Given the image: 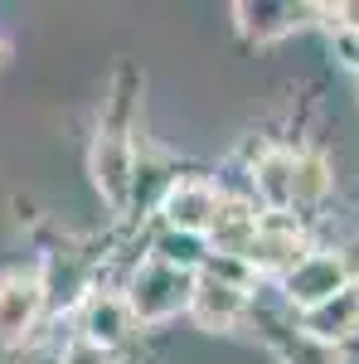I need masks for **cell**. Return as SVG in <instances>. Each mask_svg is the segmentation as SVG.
<instances>
[{
	"label": "cell",
	"instance_id": "11",
	"mask_svg": "<svg viewBox=\"0 0 359 364\" xmlns=\"http://www.w3.org/2000/svg\"><path fill=\"white\" fill-rule=\"evenodd\" d=\"M209 238L219 243L223 252H248V243L257 238V214H252L243 199H219V214L209 224Z\"/></svg>",
	"mask_w": 359,
	"mask_h": 364
},
{
	"label": "cell",
	"instance_id": "6",
	"mask_svg": "<svg viewBox=\"0 0 359 364\" xmlns=\"http://www.w3.org/2000/svg\"><path fill=\"white\" fill-rule=\"evenodd\" d=\"M248 257L252 267H267V272H291L296 262H306V238L296 233V228H286V224H257V238L248 243Z\"/></svg>",
	"mask_w": 359,
	"mask_h": 364
},
{
	"label": "cell",
	"instance_id": "5",
	"mask_svg": "<svg viewBox=\"0 0 359 364\" xmlns=\"http://www.w3.org/2000/svg\"><path fill=\"white\" fill-rule=\"evenodd\" d=\"M243 306H248V296H243V287L238 282L219 277V272H209V277H199V287H194V321L204 326V331H233L238 326V316H243Z\"/></svg>",
	"mask_w": 359,
	"mask_h": 364
},
{
	"label": "cell",
	"instance_id": "13",
	"mask_svg": "<svg viewBox=\"0 0 359 364\" xmlns=\"http://www.w3.org/2000/svg\"><path fill=\"white\" fill-rule=\"evenodd\" d=\"M63 360H68V364H112V350H102V345L83 340V345H73V350H68Z\"/></svg>",
	"mask_w": 359,
	"mask_h": 364
},
{
	"label": "cell",
	"instance_id": "14",
	"mask_svg": "<svg viewBox=\"0 0 359 364\" xmlns=\"http://www.w3.org/2000/svg\"><path fill=\"white\" fill-rule=\"evenodd\" d=\"M20 364H68V360H63L58 350H34V355H25Z\"/></svg>",
	"mask_w": 359,
	"mask_h": 364
},
{
	"label": "cell",
	"instance_id": "1",
	"mask_svg": "<svg viewBox=\"0 0 359 364\" xmlns=\"http://www.w3.org/2000/svg\"><path fill=\"white\" fill-rule=\"evenodd\" d=\"M194 287H199V277L190 267H175L166 257L146 262L132 277V291H127L132 321H170L175 311H185L194 301Z\"/></svg>",
	"mask_w": 359,
	"mask_h": 364
},
{
	"label": "cell",
	"instance_id": "9",
	"mask_svg": "<svg viewBox=\"0 0 359 364\" xmlns=\"http://www.w3.org/2000/svg\"><path fill=\"white\" fill-rule=\"evenodd\" d=\"M127 331H132V306H127V296H92V301H87L83 340L112 350L117 340H127Z\"/></svg>",
	"mask_w": 359,
	"mask_h": 364
},
{
	"label": "cell",
	"instance_id": "12",
	"mask_svg": "<svg viewBox=\"0 0 359 364\" xmlns=\"http://www.w3.org/2000/svg\"><path fill=\"white\" fill-rule=\"evenodd\" d=\"M326 161L321 156H296V204H311V199L326 195Z\"/></svg>",
	"mask_w": 359,
	"mask_h": 364
},
{
	"label": "cell",
	"instance_id": "7",
	"mask_svg": "<svg viewBox=\"0 0 359 364\" xmlns=\"http://www.w3.org/2000/svg\"><path fill=\"white\" fill-rule=\"evenodd\" d=\"M39 306H44V287L34 277H5L0 282V340L25 336Z\"/></svg>",
	"mask_w": 359,
	"mask_h": 364
},
{
	"label": "cell",
	"instance_id": "3",
	"mask_svg": "<svg viewBox=\"0 0 359 364\" xmlns=\"http://www.w3.org/2000/svg\"><path fill=\"white\" fill-rule=\"evenodd\" d=\"M92 180H97L102 199L117 204V209L132 195V141H127V132H122L117 122L102 127L97 141H92Z\"/></svg>",
	"mask_w": 359,
	"mask_h": 364
},
{
	"label": "cell",
	"instance_id": "2",
	"mask_svg": "<svg viewBox=\"0 0 359 364\" xmlns=\"http://www.w3.org/2000/svg\"><path fill=\"white\" fill-rule=\"evenodd\" d=\"M282 282H286V296L311 311L321 301H331L340 287H350V267L340 252H306V262H296Z\"/></svg>",
	"mask_w": 359,
	"mask_h": 364
},
{
	"label": "cell",
	"instance_id": "8",
	"mask_svg": "<svg viewBox=\"0 0 359 364\" xmlns=\"http://www.w3.org/2000/svg\"><path fill=\"white\" fill-rule=\"evenodd\" d=\"M306 331L316 340H345L359 331V282L350 287H340L331 301H321V306L306 311Z\"/></svg>",
	"mask_w": 359,
	"mask_h": 364
},
{
	"label": "cell",
	"instance_id": "10",
	"mask_svg": "<svg viewBox=\"0 0 359 364\" xmlns=\"http://www.w3.org/2000/svg\"><path fill=\"white\" fill-rule=\"evenodd\" d=\"M252 180H257V195L267 199V209H291L296 204V156H286V151L262 156Z\"/></svg>",
	"mask_w": 359,
	"mask_h": 364
},
{
	"label": "cell",
	"instance_id": "15",
	"mask_svg": "<svg viewBox=\"0 0 359 364\" xmlns=\"http://www.w3.org/2000/svg\"><path fill=\"white\" fill-rule=\"evenodd\" d=\"M345 267H350V272H359V243L350 248V257H345Z\"/></svg>",
	"mask_w": 359,
	"mask_h": 364
},
{
	"label": "cell",
	"instance_id": "4",
	"mask_svg": "<svg viewBox=\"0 0 359 364\" xmlns=\"http://www.w3.org/2000/svg\"><path fill=\"white\" fill-rule=\"evenodd\" d=\"M161 214H166L170 228H180V233H209L214 214H219V190H214L209 180H180V185H170Z\"/></svg>",
	"mask_w": 359,
	"mask_h": 364
}]
</instances>
